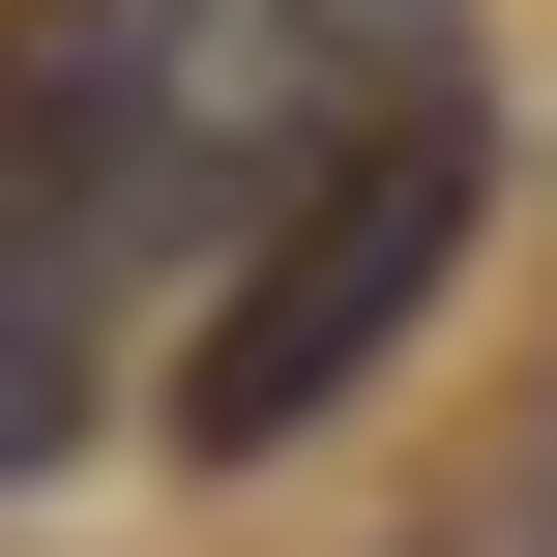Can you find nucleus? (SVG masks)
<instances>
[{"instance_id":"obj_1","label":"nucleus","mask_w":557,"mask_h":557,"mask_svg":"<svg viewBox=\"0 0 557 557\" xmlns=\"http://www.w3.org/2000/svg\"><path fill=\"white\" fill-rule=\"evenodd\" d=\"M441 264H470V88L441 59H382L264 206H235V264H206V352H176V441L206 470H264V441H323L411 323H441Z\"/></svg>"},{"instance_id":"obj_3","label":"nucleus","mask_w":557,"mask_h":557,"mask_svg":"<svg viewBox=\"0 0 557 557\" xmlns=\"http://www.w3.org/2000/svg\"><path fill=\"white\" fill-rule=\"evenodd\" d=\"M382 59H441V29H411V0H147V88H176V176H206V206H264Z\"/></svg>"},{"instance_id":"obj_2","label":"nucleus","mask_w":557,"mask_h":557,"mask_svg":"<svg viewBox=\"0 0 557 557\" xmlns=\"http://www.w3.org/2000/svg\"><path fill=\"white\" fill-rule=\"evenodd\" d=\"M176 206L206 176H176V88H147V0H0V470L88 441V323Z\"/></svg>"},{"instance_id":"obj_5","label":"nucleus","mask_w":557,"mask_h":557,"mask_svg":"<svg viewBox=\"0 0 557 557\" xmlns=\"http://www.w3.org/2000/svg\"><path fill=\"white\" fill-rule=\"evenodd\" d=\"M470 557H499V529H470Z\"/></svg>"},{"instance_id":"obj_4","label":"nucleus","mask_w":557,"mask_h":557,"mask_svg":"<svg viewBox=\"0 0 557 557\" xmlns=\"http://www.w3.org/2000/svg\"><path fill=\"white\" fill-rule=\"evenodd\" d=\"M499 557H557V470H529V529H499Z\"/></svg>"}]
</instances>
